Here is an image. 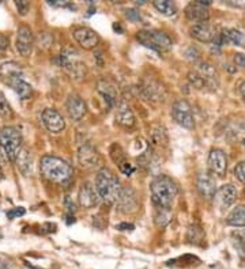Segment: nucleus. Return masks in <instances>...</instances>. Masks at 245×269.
Instances as JSON below:
<instances>
[{
  "mask_svg": "<svg viewBox=\"0 0 245 269\" xmlns=\"http://www.w3.org/2000/svg\"><path fill=\"white\" fill-rule=\"evenodd\" d=\"M151 199L155 207L172 208L176 196H177V185L168 176L155 177L150 183Z\"/></svg>",
  "mask_w": 245,
  "mask_h": 269,
  "instance_id": "nucleus-1",
  "label": "nucleus"
},
{
  "mask_svg": "<svg viewBox=\"0 0 245 269\" xmlns=\"http://www.w3.org/2000/svg\"><path fill=\"white\" fill-rule=\"evenodd\" d=\"M40 170L45 178L55 183L68 182L74 173L71 164L53 155H45L41 158Z\"/></svg>",
  "mask_w": 245,
  "mask_h": 269,
  "instance_id": "nucleus-2",
  "label": "nucleus"
},
{
  "mask_svg": "<svg viewBox=\"0 0 245 269\" xmlns=\"http://www.w3.org/2000/svg\"><path fill=\"white\" fill-rule=\"evenodd\" d=\"M95 191L99 197H103L105 201L109 204H116L121 187H120V181L117 177L111 170L101 169L95 177Z\"/></svg>",
  "mask_w": 245,
  "mask_h": 269,
  "instance_id": "nucleus-3",
  "label": "nucleus"
},
{
  "mask_svg": "<svg viewBox=\"0 0 245 269\" xmlns=\"http://www.w3.org/2000/svg\"><path fill=\"white\" fill-rule=\"evenodd\" d=\"M188 79L192 83V86L196 89L209 87V89L215 90L219 85L217 71L213 66H210L209 63H199L194 71H191L188 74Z\"/></svg>",
  "mask_w": 245,
  "mask_h": 269,
  "instance_id": "nucleus-4",
  "label": "nucleus"
},
{
  "mask_svg": "<svg viewBox=\"0 0 245 269\" xmlns=\"http://www.w3.org/2000/svg\"><path fill=\"white\" fill-rule=\"evenodd\" d=\"M59 61L60 67L64 71H67L72 78L80 79L83 75L86 74V64L83 63L80 55L74 48H64L59 56Z\"/></svg>",
  "mask_w": 245,
  "mask_h": 269,
  "instance_id": "nucleus-5",
  "label": "nucleus"
},
{
  "mask_svg": "<svg viewBox=\"0 0 245 269\" xmlns=\"http://www.w3.org/2000/svg\"><path fill=\"white\" fill-rule=\"evenodd\" d=\"M136 38L142 45L158 52H168L173 47L169 35L161 30H140L136 33Z\"/></svg>",
  "mask_w": 245,
  "mask_h": 269,
  "instance_id": "nucleus-6",
  "label": "nucleus"
},
{
  "mask_svg": "<svg viewBox=\"0 0 245 269\" xmlns=\"http://www.w3.org/2000/svg\"><path fill=\"white\" fill-rule=\"evenodd\" d=\"M0 146L7 154L8 160L15 162L16 156L22 150V135L18 129L6 127L0 131Z\"/></svg>",
  "mask_w": 245,
  "mask_h": 269,
  "instance_id": "nucleus-7",
  "label": "nucleus"
},
{
  "mask_svg": "<svg viewBox=\"0 0 245 269\" xmlns=\"http://www.w3.org/2000/svg\"><path fill=\"white\" fill-rule=\"evenodd\" d=\"M172 116H173L174 121L178 125H181L182 128L192 129L195 127V118L191 105L184 99L174 102L172 106Z\"/></svg>",
  "mask_w": 245,
  "mask_h": 269,
  "instance_id": "nucleus-8",
  "label": "nucleus"
},
{
  "mask_svg": "<svg viewBox=\"0 0 245 269\" xmlns=\"http://www.w3.org/2000/svg\"><path fill=\"white\" fill-rule=\"evenodd\" d=\"M16 51L25 57H29L32 55L33 45H34V35H33L32 29L24 25L18 29L16 33Z\"/></svg>",
  "mask_w": 245,
  "mask_h": 269,
  "instance_id": "nucleus-9",
  "label": "nucleus"
},
{
  "mask_svg": "<svg viewBox=\"0 0 245 269\" xmlns=\"http://www.w3.org/2000/svg\"><path fill=\"white\" fill-rule=\"evenodd\" d=\"M116 204H117L119 210L121 212H124V214H134L139 207L138 196H136V193H135L132 188H121L119 199H117V203Z\"/></svg>",
  "mask_w": 245,
  "mask_h": 269,
  "instance_id": "nucleus-10",
  "label": "nucleus"
},
{
  "mask_svg": "<svg viewBox=\"0 0 245 269\" xmlns=\"http://www.w3.org/2000/svg\"><path fill=\"white\" fill-rule=\"evenodd\" d=\"M209 169L210 172L215 174L218 177H225L226 176V170H228V158H226V154L222 150L219 149H214L210 151L209 155Z\"/></svg>",
  "mask_w": 245,
  "mask_h": 269,
  "instance_id": "nucleus-11",
  "label": "nucleus"
},
{
  "mask_svg": "<svg viewBox=\"0 0 245 269\" xmlns=\"http://www.w3.org/2000/svg\"><path fill=\"white\" fill-rule=\"evenodd\" d=\"M78 160L83 169H95L101 164V156L97 150L90 144L82 146L78 151Z\"/></svg>",
  "mask_w": 245,
  "mask_h": 269,
  "instance_id": "nucleus-12",
  "label": "nucleus"
},
{
  "mask_svg": "<svg viewBox=\"0 0 245 269\" xmlns=\"http://www.w3.org/2000/svg\"><path fill=\"white\" fill-rule=\"evenodd\" d=\"M72 37L75 39L76 43L79 44L83 49H94L99 43V37L98 34L95 33L94 30H91L89 28H78L74 30L72 33Z\"/></svg>",
  "mask_w": 245,
  "mask_h": 269,
  "instance_id": "nucleus-13",
  "label": "nucleus"
},
{
  "mask_svg": "<svg viewBox=\"0 0 245 269\" xmlns=\"http://www.w3.org/2000/svg\"><path fill=\"white\" fill-rule=\"evenodd\" d=\"M41 118H43V124L45 125V128L52 133H59L66 128V121L63 116L55 109H45Z\"/></svg>",
  "mask_w": 245,
  "mask_h": 269,
  "instance_id": "nucleus-14",
  "label": "nucleus"
},
{
  "mask_svg": "<svg viewBox=\"0 0 245 269\" xmlns=\"http://www.w3.org/2000/svg\"><path fill=\"white\" fill-rule=\"evenodd\" d=\"M66 109H67V113L71 120L79 121L85 117V114L87 112V106L82 97H79L78 94H71L67 98V102H66Z\"/></svg>",
  "mask_w": 245,
  "mask_h": 269,
  "instance_id": "nucleus-15",
  "label": "nucleus"
},
{
  "mask_svg": "<svg viewBox=\"0 0 245 269\" xmlns=\"http://www.w3.org/2000/svg\"><path fill=\"white\" fill-rule=\"evenodd\" d=\"M97 90L98 93L105 98V101L108 102L109 106H117L120 104V94L117 87L111 82V80H107V79H101L98 83H97Z\"/></svg>",
  "mask_w": 245,
  "mask_h": 269,
  "instance_id": "nucleus-16",
  "label": "nucleus"
},
{
  "mask_svg": "<svg viewBox=\"0 0 245 269\" xmlns=\"http://www.w3.org/2000/svg\"><path fill=\"white\" fill-rule=\"evenodd\" d=\"M196 185H198V191L200 195L207 200H211L215 196L217 192V182L211 174L209 173H199L198 179H196Z\"/></svg>",
  "mask_w": 245,
  "mask_h": 269,
  "instance_id": "nucleus-17",
  "label": "nucleus"
},
{
  "mask_svg": "<svg viewBox=\"0 0 245 269\" xmlns=\"http://www.w3.org/2000/svg\"><path fill=\"white\" fill-rule=\"evenodd\" d=\"M237 195V188L234 187L233 183H226V185H222L219 189H217L214 197H215V200H217L218 204H219L222 208H228L236 201Z\"/></svg>",
  "mask_w": 245,
  "mask_h": 269,
  "instance_id": "nucleus-18",
  "label": "nucleus"
},
{
  "mask_svg": "<svg viewBox=\"0 0 245 269\" xmlns=\"http://www.w3.org/2000/svg\"><path fill=\"white\" fill-rule=\"evenodd\" d=\"M98 197V193H97L94 188L91 187L90 183H82V187L79 189V195H78V201H79V205L83 210H89V208H93L94 205H97Z\"/></svg>",
  "mask_w": 245,
  "mask_h": 269,
  "instance_id": "nucleus-19",
  "label": "nucleus"
},
{
  "mask_svg": "<svg viewBox=\"0 0 245 269\" xmlns=\"http://www.w3.org/2000/svg\"><path fill=\"white\" fill-rule=\"evenodd\" d=\"M142 93L149 101L153 102H161L166 97V91L162 85L157 82V80H151V79L143 83Z\"/></svg>",
  "mask_w": 245,
  "mask_h": 269,
  "instance_id": "nucleus-20",
  "label": "nucleus"
},
{
  "mask_svg": "<svg viewBox=\"0 0 245 269\" xmlns=\"http://www.w3.org/2000/svg\"><path fill=\"white\" fill-rule=\"evenodd\" d=\"M191 35L200 43H213L217 35V30L209 22H202L194 25V28L191 29Z\"/></svg>",
  "mask_w": 245,
  "mask_h": 269,
  "instance_id": "nucleus-21",
  "label": "nucleus"
},
{
  "mask_svg": "<svg viewBox=\"0 0 245 269\" xmlns=\"http://www.w3.org/2000/svg\"><path fill=\"white\" fill-rule=\"evenodd\" d=\"M186 16L191 22L202 24V22H207L209 20L210 11L207 7L194 2V3H190L186 7Z\"/></svg>",
  "mask_w": 245,
  "mask_h": 269,
  "instance_id": "nucleus-22",
  "label": "nucleus"
},
{
  "mask_svg": "<svg viewBox=\"0 0 245 269\" xmlns=\"http://www.w3.org/2000/svg\"><path fill=\"white\" fill-rule=\"evenodd\" d=\"M24 78L22 70L19 66H16L15 63H6L0 67V79L4 83H7L11 86L12 83L18 80V79Z\"/></svg>",
  "mask_w": 245,
  "mask_h": 269,
  "instance_id": "nucleus-23",
  "label": "nucleus"
},
{
  "mask_svg": "<svg viewBox=\"0 0 245 269\" xmlns=\"http://www.w3.org/2000/svg\"><path fill=\"white\" fill-rule=\"evenodd\" d=\"M116 121L124 128H132L135 125V116L132 110L126 102H120L117 105V112H116Z\"/></svg>",
  "mask_w": 245,
  "mask_h": 269,
  "instance_id": "nucleus-24",
  "label": "nucleus"
},
{
  "mask_svg": "<svg viewBox=\"0 0 245 269\" xmlns=\"http://www.w3.org/2000/svg\"><path fill=\"white\" fill-rule=\"evenodd\" d=\"M226 223L233 227L245 226V205H238L234 208L226 218Z\"/></svg>",
  "mask_w": 245,
  "mask_h": 269,
  "instance_id": "nucleus-25",
  "label": "nucleus"
},
{
  "mask_svg": "<svg viewBox=\"0 0 245 269\" xmlns=\"http://www.w3.org/2000/svg\"><path fill=\"white\" fill-rule=\"evenodd\" d=\"M16 166L19 169V172L25 176H28L32 172V156L29 154L28 150H21V152L16 156Z\"/></svg>",
  "mask_w": 245,
  "mask_h": 269,
  "instance_id": "nucleus-26",
  "label": "nucleus"
},
{
  "mask_svg": "<svg viewBox=\"0 0 245 269\" xmlns=\"http://www.w3.org/2000/svg\"><path fill=\"white\" fill-rule=\"evenodd\" d=\"M205 231L202 230V227L198 224H192L188 229V234H187V239L191 245H202L205 241Z\"/></svg>",
  "mask_w": 245,
  "mask_h": 269,
  "instance_id": "nucleus-27",
  "label": "nucleus"
},
{
  "mask_svg": "<svg viewBox=\"0 0 245 269\" xmlns=\"http://www.w3.org/2000/svg\"><path fill=\"white\" fill-rule=\"evenodd\" d=\"M150 139L153 141V144L155 146H166L168 143V133L166 129L162 125H155L154 128L151 129Z\"/></svg>",
  "mask_w": 245,
  "mask_h": 269,
  "instance_id": "nucleus-28",
  "label": "nucleus"
},
{
  "mask_svg": "<svg viewBox=\"0 0 245 269\" xmlns=\"http://www.w3.org/2000/svg\"><path fill=\"white\" fill-rule=\"evenodd\" d=\"M11 87L14 89V91L19 95L21 99H28V98L32 95V86H30L24 78L15 80V82L11 85Z\"/></svg>",
  "mask_w": 245,
  "mask_h": 269,
  "instance_id": "nucleus-29",
  "label": "nucleus"
},
{
  "mask_svg": "<svg viewBox=\"0 0 245 269\" xmlns=\"http://www.w3.org/2000/svg\"><path fill=\"white\" fill-rule=\"evenodd\" d=\"M154 7L158 10L162 15L166 16H173L176 15V12H177V7H176V4L173 2H170V0H155Z\"/></svg>",
  "mask_w": 245,
  "mask_h": 269,
  "instance_id": "nucleus-30",
  "label": "nucleus"
},
{
  "mask_svg": "<svg viewBox=\"0 0 245 269\" xmlns=\"http://www.w3.org/2000/svg\"><path fill=\"white\" fill-rule=\"evenodd\" d=\"M172 219V212L170 208H161L155 207V214H154V222L158 227H165Z\"/></svg>",
  "mask_w": 245,
  "mask_h": 269,
  "instance_id": "nucleus-31",
  "label": "nucleus"
},
{
  "mask_svg": "<svg viewBox=\"0 0 245 269\" xmlns=\"http://www.w3.org/2000/svg\"><path fill=\"white\" fill-rule=\"evenodd\" d=\"M111 158L113 159V162H115L117 166L127 160L126 159V154H124V151H122V149L120 147L119 144H113L111 147Z\"/></svg>",
  "mask_w": 245,
  "mask_h": 269,
  "instance_id": "nucleus-32",
  "label": "nucleus"
},
{
  "mask_svg": "<svg viewBox=\"0 0 245 269\" xmlns=\"http://www.w3.org/2000/svg\"><path fill=\"white\" fill-rule=\"evenodd\" d=\"M0 116L4 118H10L12 116L11 106H10L7 98L2 91H0Z\"/></svg>",
  "mask_w": 245,
  "mask_h": 269,
  "instance_id": "nucleus-33",
  "label": "nucleus"
},
{
  "mask_svg": "<svg viewBox=\"0 0 245 269\" xmlns=\"http://www.w3.org/2000/svg\"><path fill=\"white\" fill-rule=\"evenodd\" d=\"M234 174L237 177L240 182L245 183V162H240L234 169Z\"/></svg>",
  "mask_w": 245,
  "mask_h": 269,
  "instance_id": "nucleus-34",
  "label": "nucleus"
},
{
  "mask_svg": "<svg viewBox=\"0 0 245 269\" xmlns=\"http://www.w3.org/2000/svg\"><path fill=\"white\" fill-rule=\"evenodd\" d=\"M15 6L18 8V12H19L21 15H26L29 11V7H30V4L26 0H16Z\"/></svg>",
  "mask_w": 245,
  "mask_h": 269,
  "instance_id": "nucleus-35",
  "label": "nucleus"
},
{
  "mask_svg": "<svg viewBox=\"0 0 245 269\" xmlns=\"http://www.w3.org/2000/svg\"><path fill=\"white\" fill-rule=\"evenodd\" d=\"M119 170L124 174V176H131V174L135 172V168L130 163V162H127L126 160V162H122V163L119 164Z\"/></svg>",
  "mask_w": 245,
  "mask_h": 269,
  "instance_id": "nucleus-36",
  "label": "nucleus"
},
{
  "mask_svg": "<svg viewBox=\"0 0 245 269\" xmlns=\"http://www.w3.org/2000/svg\"><path fill=\"white\" fill-rule=\"evenodd\" d=\"M126 16L132 22H139V20L142 19V16L139 14V11L134 10V8H130V10H127L126 11Z\"/></svg>",
  "mask_w": 245,
  "mask_h": 269,
  "instance_id": "nucleus-37",
  "label": "nucleus"
},
{
  "mask_svg": "<svg viewBox=\"0 0 245 269\" xmlns=\"http://www.w3.org/2000/svg\"><path fill=\"white\" fill-rule=\"evenodd\" d=\"M25 212H26V211H25V208H22V207L14 208V210L8 211L7 218L8 219H15V218H18V216H24Z\"/></svg>",
  "mask_w": 245,
  "mask_h": 269,
  "instance_id": "nucleus-38",
  "label": "nucleus"
},
{
  "mask_svg": "<svg viewBox=\"0 0 245 269\" xmlns=\"http://www.w3.org/2000/svg\"><path fill=\"white\" fill-rule=\"evenodd\" d=\"M135 229V226L132 223H120L116 226V230L120 231H132Z\"/></svg>",
  "mask_w": 245,
  "mask_h": 269,
  "instance_id": "nucleus-39",
  "label": "nucleus"
},
{
  "mask_svg": "<svg viewBox=\"0 0 245 269\" xmlns=\"http://www.w3.org/2000/svg\"><path fill=\"white\" fill-rule=\"evenodd\" d=\"M234 61H236V64H237L238 67L245 68V55H242V53H237V55L234 56Z\"/></svg>",
  "mask_w": 245,
  "mask_h": 269,
  "instance_id": "nucleus-40",
  "label": "nucleus"
},
{
  "mask_svg": "<svg viewBox=\"0 0 245 269\" xmlns=\"http://www.w3.org/2000/svg\"><path fill=\"white\" fill-rule=\"evenodd\" d=\"M8 162V158H7V154H6V151H4V149L0 146V166H4V164L7 163Z\"/></svg>",
  "mask_w": 245,
  "mask_h": 269,
  "instance_id": "nucleus-41",
  "label": "nucleus"
},
{
  "mask_svg": "<svg viewBox=\"0 0 245 269\" xmlns=\"http://www.w3.org/2000/svg\"><path fill=\"white\" fill-rule=\"evenodd\" d=\"M8 45V38L6 37V35L0 34V51H3V49H6Z\"/></svg>",
  "mask_w": 245,
  "mask_h": 269,
  "instance_id": "nucleus-42",
  "label": "nucleus"
},
{
  "mask_svg": "<svg viewBox=\"0 0 245 269\" xmlns=\"http://www.w3.org/2000/svg\"><path fill=\"white\" fill-rule=\"evenodd\" d=\"M0 269H12L11 264H10V261H0Z\"/></svg>",
  "mask_w": 245,
  "mask_h": 269,
  "instance_id": "nucleus-43",
  "label": "nucleus"
},
{
  "mask_svg": "<svg viewBox=\"0 0 245 269\" xmlns=\"http://www.w3.org/2000/svg\"><path fill=\"white\" fill-rule=\"evenodd\" d=\"M66 204H67L68 205V210L71 211H75V205H74V204H71V200H70V197H67V199H66Z\"/></svg>",
  "mask_w": 245,
  "mask_h": 269,
  "instance_id": "nucleus-44",
  "label": "nucleus"
},
{
  "mask_svg": "<svg viewBox=\"0 0 245 269\" xmlns=\"http://www.w3.org/2000/svg\"><path fill=\"white\" fill-rule=\"evenodd\" d=\"M240 91H241L242 98H244V99H245V82L241 83V86H240Z\"/></svg>",
  "mask_w": 245,
  "mask_h": 269,
  "instance_id": "nucleus-45",
  "label": "nucleus"
},
{
  "mask_svg": "<svg viewBox=\"0 0 245 269\" xmlns=\"http://www.w3.org/2000/svg\"><path fill=\"white\" fill-rule=\"evenodd\" d=\"M113 29H115V31L119 30L120 33H122V29L120 28V25H119V24H115V25H113Z\"/></svg>",
  "mask_w": 245,
  "mask_h": 269,
  "instance_id": "nucleus-46",
  "label": "nucleus"
},
{
  "mask_svg": "<svg viewBox=\"0 0 245 269\" xmlns=\"http://www.w3.org/2000/svg\"><path fill=\"white\" fill-rule=\"evenodd\" d=\"M3 178V172H2V166H0V181Z\"/></svg>",
  "mask_w": 245,
  "mask_h": 269,
  "instance_id": "nucleus-47",
  "label": "nucleus"
},
{
  "mask_svg": "<svg viewBox=\"0 0 245 269\" xmlns=\"http://www.w3.org/2000/svg\"><path fill=\"white\" fill-rule=\"evenodd\" d=\"M242 144H244V147H245V140H244V143H242Z\"/></svg>",
  "mask_w": 245,
  "mask_h": 269,
  "instance_id": "nucleus-48",
  "label": "nucleus"
}]
</instances>
